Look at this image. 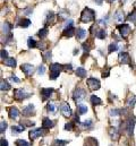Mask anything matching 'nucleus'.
Listing matches in <instances>:
<instances>
[{
  "label": "nucleus",
  "instance_id": "obj_55",
  "mask_svg": "<svg viewBox=\"0 0 136 146\" xmlns=\"http://www.w3.org/2000/svg\"><path fill=\"white\" fill-rule=\"evenodd\" d=\"M74 53H75V54H76V53H78V50H77V49H75V50H74Z\"/></svg>",
  "mask_w": 136,
  "mask_h": 146
},
{
  "label": "nucleus",
  "instance_id": "obj_27",
  "mask_svg": "<svg viewBox=\"0 0 136 146\" xmlns=\"http://www.w3.org/2000/svg\"><path fill=\"white\" fill-rule=\"evenodd\" d=\"M24 130H25V126H13L11 127L13 134H19V133H22Z\"/></svg>",
  "mask_w": 136,
  "mask_h": 146
},
{
  "label": "nucleus",
  "instance_id": "obj_11",
  "mask_svg": "<svg viewBox=\"0 0 136 146\" xmlns=\"http://www.w3.org/2000/svg\"><path fill=\"white\" fill-rule=\"evenodd\" d=\"M22 112H23V115H25V117H32L33 114H35L34 106L33 104H29V106L24 107Z\"/></svg>",
  "mask_w": 136,
  "mask_h": 146
},
{
  "label": "nucleus",
  "instance_id": "obj_33",
  "mask_svg": "<svg viewBox=\"0 0 136 146\" xmlns=\"http://www.w3.org/2000/svg\"><path fill=\"white\" fill-rule=\"evenodd\" d=\"M48 33H49V30L47 29V27H43V29H41L40 31H39V37L40 38H44V37L48 35Z\"/></svg>",
  "mask_w": 136,
  "mask_h": 146
},
{
  "label": "nucleus",
  "instance_id": "obj_28",
  "mask_svg": "<svg viewBox=\"0 0 136 146\" xmlns=\"http://www.w3.org/2000/svg\"><path fill=\"white\" fill-rule=\"evenodd\" d=\"M47 110H48V112H50V113H56V112H57V107H56V104H55L53 102H49V103L47 104Z\"/></svg>",
  "mask_w": 136,
  "mask_h": 146
},
{
  "label": "nucleus",
  "instance_id": "obj_38",
  "mask_svg": "<svg viewBox=\"0 0 136 146\" xmlns=\"http://www.w3.org/2000/svg\"><path fill=\"white\" fill-rule=\"evenodd\" d=\"M127 19L131 21V22H133V23H136V9H134V10L128 15Z\"/></svg>",
  "mask_w": 136,
  "mask_h": 146
},
{
  "label": "nucleus",
  "instance_id": "obj_32",
  "mask_svg": "<svg viewBox=\"0 0 136 146\" xmlns=\"http://www.w3.org/2000/svg\"><path fill=\"white\" fill-rule=\"evenodd\" d=\"M77 112L79 114H85L87 112V107L83 104H77Z\"/></svg>",
  "mask_w": 136,
  "mask_h": 146
},
{
  "label": "nucleus",
  "instance_id": "obj_34",
  "mask_svg": "<svg viewBox=\"0 0 136 146\" xmlns=\"http://www.w3.org/2000/svg\"><path fill=\"white\" fill-rule=\"evenodd\" d=\"M105 35H107V33H105V31H104L103 29H101V30H99V31L95 32V36L98 37V38H100V40L105 38Z\"/></svg>",
  "mask_w": 136,
  "mask_h": 146
},
{
  "label": "nucleus",
  "instance_id": "obj_23",
  "mask_svg": "<svg viewBox=\"0 0 136 146\" xmlns=\"http://www.w3.org/2000/svg\"><path fill=\"white\" fill-rule=\"evenodd\" d=\"M86 34H87V32L85 31V30H83V29H77V31H76V37L78 38V40H83L84 37L86 36Z\"/></svg>",
  "mask_w": 136,
  "mask_h": 146
},
{
  "label": "nucleus",
  "instance_id": "obj_22",
  "mask_svg": "<svg viewBox=\"0 0 136 146\" xmlns=\"http://www.w3.org/2000/svg\"><path fill=\"white\" fill-rule=\"evenodd\" d=\"M90 101H91V103H92L93 107H97V106L102 104V100L100 99V98L95 96V95H92V96L90 98Z\"/></svg>",
  "mask_w": 136,
  "mask_h": 146
},
{
  "label": "nucleus",
  "instance_id": "obj_31",
  "mask_svg": "<svg viewBox=\"0 0 136 146\" xmlns=\"http://www.w3.org/2000/svg\"><path fill=\"white\" fill-rule=\"evenodd\" d=\"M58 17L60 18V19H68V11L67 10H65V9H60L59 10V14H58Z\"/></svg>",
  "mask_w": 136,
  "mask_h": 146
},
{
  "label": "nucleus",
  "instance_id": "obj_47",
  "mask_svg": "<svg viewBox=\"0 0 136 146\" xmlns=\"http://www.w3.org/2000/svg\"><path fill=\"white\" fill-rule=\"evenodd\" d=\"M9 79H10V80H13V82H14V83H21V79H19V78H18V77H16V76H15V75H11V76H10V78H9Z\"/></svg>",
  "mask_w": 136,
  "mask_h": 146
},
{
  "label": "nucleus",
  "instance_id": "obj_2",
  "mask_svg": "<svg viewBox=\"0 0 136 146\" xmlns=\"http://www.w3.org/2000/svg\"><path fill=\"white\" fill-rule=\"evenodd\" d=\"M65 66L60 64H51L50 65V79H57Z\"/></svg>",
  "mask_w": 136,
  "mask_h": 146
},
{
  "label": "nucleus",
  "instance_id": "obj_13",
  "mask_svg": "<svg viewBox=\"0 0 136 146\" xmlns=\"http://www.w3.org/2000/svg\"><path fill=\"white\" fill-rule=\"evenodd\" d=\"M118 60L120 64H131V58H129V54L127 52H120Z\"/></svg>",
  "mask_w": 136,
  "mask_h": 146
},
{
  "label": "nucleus",
  "instance_id": "obj_46",
  "mask_svg": "<svg viewBox=\"0 0 136 146\" xmlns=\"http://www.w3.org/2000/svg\"><path fill=\"white\" fill-rule=\"evenodd\" d=\"M73 129H74V125H73L71 122H69V123H66V125H65V130L71 131Z\"/></svg>",
  "mask_w": 136,
  "mask_h": 146
},
{
  "label": "nucleus",
  "instance_id": "obj_1",
  "mask_svg": "<svg viewBox=\"0 0 136 146\" xmlns=\"http://www.w3.org/2000/svg\"><path fill=\"white\" fill-rule=\"evenodd\" d=\"M95 19V11L91 8H85L81 14V22L83 23H90Z\"/></svg>",
  "mask_w": 136,
  "mask_h": 146
},
{
  "label": "nucleus",
  "instance_id": "obj_44",
  "mask_svg": "<svg viewBox=\"0 0 136 146\" xmlns=\"http://www.w3.org/2000/svg\"><path fill=\"white\" fill-rule=\"evenodd\" d=\"M51 57H52V56H51V51H47V52L43 54V58H44L45 61H49V60L51 59Z\"/></svg>",
  "mask_w": 136,
  "mask_h": 146
},
{
  "label": "nucleus",
  "instance_id": "obj_51",
  "mask_svg": "<svg viewBox=\"0 0 136 146\" xmlns=\"http://www.w3.org/2000/svg\"><path fill=\"white\" fill-rule=\"evenodd\" d=\"M33 13V9L32 8H26V10H24V14L25 15H30V14H32Z\"/></svg>",
  "mask_w": 136,
  "mask_h": 146
},
{
  "label": "nucleus",
  "instance_id": "obj_53",
  "mask_svg": "<svg viewBox=\"0 0 136 146\" xmlns=\"http://www.w3.org/2000/svg\"><path fill=\"white\" fill-rule=\"evenodd\" d=\"M65 69L70 72V70L73 69V66H71V64H69V65H66V66H65Z\"/></svg>",
  "mask_w": 136,
  "mask_h": 146
},
{
  "label": "nucleus",
  "instance_id": "obj_37",
  "mask_svg": "<svg viewBox=\"0 0 136 146\" xmlns=\"http://www.w3.org/2000/svg\"><path fill=\"white\" fill-rule=\"evenodd\" d=\"M27 45H29V48L30 49H32V48H35V46H37V42L33 40L32 37H30L29 40H27Z\"/></svg>",
  "mask_w": 136,
  "mask_h": 146
},
{
  "label": "nucleus",
  "instance_id": "obj_20",
  "mask_svg": "<svg viewBox=\"0 0 136 146\" xmlns=\"http://www.w3.org/2000/svg\"><path fill=\"white\" fill-rule=\"evenodd\" d=\"M31 25V21L29 19V18H22L21 21H19V23H18V26L19 27H23V29H26V27H29Z\"/></svg>",
  "mask_w": 136,
  "mask_h": 146
},
{
  "label": "nucleus",
  "instance_id": "obj_56",
  "mask_svg": "<svg viewBox=\"0 0 136 146\" xmlns=\"http://www.w3.org/2000/svg\"><path fill=\"white\" fill-rule=\"evenodd\" d=\"M126 1H127V0H121V2H123V3H125Z\"/></svg>",
  "mask_w": 136,
  "mask_h": 146
},
{
  "label": "nucleus",
  "instance_id": "obj_26",
  "mask_svg": "<svg viewBox=\"0 0 136 146\" xmlns=\"http://www.w3.org/2000/svg\"><path fill=\"white\" fill-rule=\"evenodd\" d=\"M11 24H9L8 22H5L3 24H2V32L5 33V34H9V32L11 31Z\"/></svg>",
  "mask_w": 136,
  "mask_h": 146
},
{
  "label": "nucleus",
  "instance_id": "obj_15",
  "mask_svg": "<svg viewBox=\"0 0 136 146\" xmlns=\"http://www.w3.org/2000/svg\"><path fill=\"white\" fill-rule=\"evenodd\" d=\"M43 134H44L43 129H33L30 131V138L33 141V139H36L37 137H41Z\"/></svg>",
  "mask_w": 136,
  "mask_h": 146
},
{
  "label": "nucleus",
  "instance_id": "obj_25",
  "mask_svg": "<svg viewBox=\"0 0 136 146\" xmlns=\"http://www.w3.org/2000/svg\"><path fill=\"white\" fill-rule=\"evenodd\" d=\"M53 18H55V13H53V11H48L44 23H45V24H51L52 21H53Z\"/></svg>",
  "mask_w": 136,
  "mask_h": 146
},
{
  "label": "nucleus",
  "instance_id": "obj_52",
  "mask_svg": "<svg viewBox=\"0 0 136 146\" xmlns=\"http://www.w3.org/2000/svg\"><path fill=\"white\" fill-rule=\"evenodd\" d=\"M1 146H8V142L3 138H1Z\"/></svg>",
  "mask_w": 136,
  "mask_h": 146
},
{
  "label": "nucleus",
  "instance_id": "obj_36",
  "mask_svg": "<svg viewBox=\"0 0 136 146\" xmlns=\"http://www.w3.org/2000/svg\"><path fill=\"white\" fill-rule=\"evenodd\" d=\"M118 50V44L117 43H111V44H109V46H108V52L109 53H112L113 51H117Z\"/></svg>",
  "mask_w": 136,
  "mask_h": 146
},
{
  "label": "nucleus",
  "instance_id": "obj_58",
  "mask_svg": "<svg viewBox=\"0 0 136 146\" xmlns=\"http://www.w3.org/2000/svg\"><path fill=\"white\" fill-rule=\"evenodd\" d=\"M107 1H109V2H111V0H107Z\"/></svg>",
  "mask_w": 136,
  "mask_h": 146
},
{
  "label": "nucleus",
  "instance_id": "obj_43",
  "mask_svg": "<svg viewBox=\"0 0 136 146\" xmlns=\"http://www.w3.org/2000/svg\"><path fill=\"white\" fill-rule=\"evenodd\" d=\"M82 48H83V50H84L85 53H89L90 50H91V46H90V43L89 42H84L83 45H82Z\"/></svg>",
  "mask_w": 136,
  "mask_h": 146
},
{
  "label": "nucleus",
  "instance_id": "obj_12",
  "mask_svg": "<svg viewBox=\"0 0 136 146\" xmlns=\"http://www.w3.org/2000/svg\"><path fill=\"white\" fill-rule=\"evenodd\" d=\"M53 127H55V121L44 117L43 120H42V128L43 129H50V128H53Z\"/></svg>",
  "mask_w": 136,
  "mask_h": 146
},
{
  "label": "nucleus",
  "instance_id": "obj_4",
  "mask_svg": "<svg viewBox=\"0 0 136 146\" xmlns=\"http://www.w3.org/2000/svg\"><path fill=\"white\" fill-rule=\"evenodd\" d=\"M85 96H86V91L84 88H82V87L76 88L74 94H73V98H74V100H75V102L77 104H81L85 100Z\"/></svg>",
  "mask_w": 136,
  "mask_h": 146
},
{
  "label": "nucleus",
  "instance_id": "obj_14",
  "mask_svg": "<svg viewBox=\"0 0 136 146\" xmlns=\"http://www.w3.org/2000/svg\"><path fill=\"white\" fill-rule=\"evenodd\" d=\"M8 114H9V118H10V119L16 120V119H18L19 111H18V109H17L16 107H11V108L8 109Z\"/></svg>",
  "mask_w": 136,
  "mask_h": 146
},
{
  "label": "nucleus",
  "instance_id": "obj_40",
  "mask_svg": "<svg viewBox=\"0 0 136 146\" xmlns=\"http://www.w3.org/2000/svg\"><path fill=\"white\" fill-rule=\"evenodd\" d=\"M108 19H109V18H108V16H105V17H103L102 19H99V21H98V24H99V25H101L102 27H105V26H107V24H108Z\"/></svg>",
  "mask_w": 136,
  "mask_h": 146
},
{
  "label": "nucleus",
  "instance_id": "obj_42",
  "mask_svg": "<svg viewBox=\"0 0 136 146\" xmlns=\"http://www.w3.org/2000/svg\"><path fill=\"white\" fill-rule=\"evenodd\" d=\"M15 144L17 146H30V144H29L26 141H24V139H17V141L15 142Z\"/></svg>",
  "mask_w": 136,
  "mask_h": 146
},
{
  "label": "nucleus",
  "instance_id": "obj_41",
  "mask_svg": "<svg viewBox=\"0 0 136 146\" xmlns=\"http://www.w3.org/2000/svg\"><path fill=\"white\" fill-rule=\"evenodd\" d=\"M66 144H68L67 141H61V139H56L53 142V145L55 146H65Z\"/></svg>",
  "mask_w": 136,
  "mask_h": 146
},
{
  "label": "nucleus",
  "instance_id": "obj_6",
  "mask_svg": "<svg viewBox=\"0 0 136 146\" xmlns=\"http://www.w3.org/2000/svg\"><path fill=\"white\" fill-rule=\"evenodd\" d=\"M117 29H118V31L120 32V35L124 37V38H126V37L128 36V34L132 32V29H131V26H129L128 24H121V25H118Z\"/></svg>",
  "mask_w": 136,
  "mask_h": 146
},
{
  "label": "nucleus",
  "instance_id": "obj_30",
  "mask_svg": "<svg viewBox=\"0 0 136 146\" xmlns=\"http://www.w3.org/2000/svg\"><path fill=\"white\" fill-rule=\"evenodd\" d=\"M76 75L78 77H81V78H85L86 77V70L83 67H79V68L76 69Z\"/></svg>",
  "mask_w": 136,
  "mask_h": 146
},
{
  "label": "nucleus",
  "instance_id": "obj_21",
  "mask_svg": "<svg viewBox=\"0 0 136 146\" xmlns=\"http://www.w3.org/2000/svg\"><path fill=\"white\" fill-rule=\"evenodd\" d=\"M3 64H5L6 66H8V67L14 68V67L16 66V59H14V58H6V59L3 60Z\"/></svg>",
  "mask_w": 136,
  "mask_h": 146
},
{
  "label": "nucleus",
  "instance_id": "obj_24",
  "mask_svg": "<svg viewBox=\"0 0 136 146\" xmlns=\"http://www.w3.org/2000/svg\"><path fill=\"white\" fill-rule=\"evenodd\" d=\"M0 90L2 92H7L10 90V84L7 82V80H1V84H0Z\"/></svg>",
  "mask_w": 136,
  "mask_h": 146
},
{
  "label": "nucleus",
  "instance_id": "obj_7",
  "mask_svg": "<svg viewBox=\"0 0 136 146\" xmlns=\"http://www.w3.org/2000/svg\"><path fill=\"white\" fill-rule=\"evenodd\" d=\"M86 83L91 91H98L101 87V84H100L99 79H97V78H89Z\"/></svg>",
  "mask_w": 136,
  "mask_h": 146
},
{
  "label": "nucleus",
  "instance_id": "obj_10",
  "mask_svg": "<svg viewBox=\"0 0 136 146\" xmlns=\"http://www.w3.org/2000/svg\"><path fill=\"white\" fill-rule=\"evenodd\" d=\"M21 69L23 70V73L25 74L26 76H32V74L34 72L33 65H31V64H23L21 66Z\"/></svg>",
  "mask_w": 136,
  "mask_h": 146
},
{
  "label": "nucleus",
  "instance_id": "obj_5",
  "mask_svg": "<svg viewBox=\"0 0 136 146\" xmlns=\"http://www.w3.org/2000/svg\"><path fill=\"white\" fill-rule=\"evenodd\" d=\"M136 119L135 117H129V119H127L126 123H125V129L127 130V134L129 136H133L134 134V127H135Z\"/></svg>",
  "mask_w": 136,
  "mask_h": 146
},
{
  "label": "nucleus",
  "instance_id": "obj_3",
  "mask_svg": "<svg viewBox=\"0 0 136 146\" xmlns=\"http://www.w3.org/2000/svg\"><path fill=\"white\" fill-rule=\"evenodd\" d=\"M30 96H32V93H29L27 91L23 90V88H17L14 90V99L16 101H22L25 99H29Z\"/></svg>",
  "mask_w": 136,
  "mask_h": 146
},
{
  "label": "nucleus",
  "instance_id": "obj_29",
  "mask_svg": "<svg viewBox=\"0 0 136 146\" xmlns=\"http://www.w3.org/2000/svg\"><path fill=\"white\" fill-rule=\"evenodd\" d=\"M136 103V96L135 95H131L127 100V107L128 108H133Z\"/></svg>",
  "mask_w": 136,
  "mask_h": 146
},
{
  "label": "nucleus",
  "instance_id": "obj_9",
  "mask_svg": "<svg viewBox=\"0 0 136 146\" xmlns=\"http://www.w3.org/2000/svg\"><path fill=\"white\" fill-rule=\"evenodd\" d=\"M53 88H42L41 90V98H42V101H47L50 99V96L52 95L53 93Z\"/></svg>",
  "mask_w": 136,
  "mask_h": 146
},
{
  "label": "nucleus",
  "instance_id": "obj_35",
  "mask_svg": "<svg viewBox=\"0 0 136 146\" xmlns=\"http://www.w3.org/2000/svg\"><path fill=\"white\" fill-rule=\"evenodd\" d=\"M92 125H93V121H92V120H86L85 122H83V123H79V126H81L83 129H86V128H91V127H92Z\"/></svg>",
  "mask_w": 136,
  "mask_h": 146
},
{
  "label": "nucleus",
  "instance_id": "obj_54",
  "mask_svg": "<svg viewBox=\"0 0 136 146\" xmlns=\"http://www.w3.org/2000/svg\"><path fill=\"white\" fill-rule=\"evenodd\" d=\"M94 2H95L97 5H99V6H101L102 5V0H94Z\"/></svg>",
  "mask_w": 136,
  "mask_h": 146
},
{
  "label": "nucleus",
  "instance_id": "obj_50",
  "mask_svg": "<svg viewBox=\"0 0 136 146\" xmlns=\"http://www.w3.org/2000/svg\"><path fill=\"white\" fill-rule=\"evenodd\" d=\"M109 72H110V67H108L105 70H103V73H102V77H108V76H109Z\"/></svg>",
  "mask_w": 136,
  "mask_h": 146
},
{
  "label": "nucleus",
  "instance_id": "obj_57",
  "mask_svg": "<svg viewBox=\"0 0 136 146\" xmlns=\"http://www.w3.org/2000/svg\"><path fill=\"white\" fill-rule=\"evenodd\" d=\"M134 7H135V8H136V2H135V3H134Z\"/></svg>",
  "mask_w": 136,
  "mask_h": 146
},
{
  "label": "nucleus",
  "instance_id": "obj_19",
  "mask_svg": "<svg viewBox=\"0 0 136 146\" xmlns=\"http://www.w3.org/2000/svg\"><path fill=\"white\" fill-rule=\"evenodd\" d=\"M84 146H99L98 145V141L93 137H89L85 139L84 142Z\"/></svg>",
  "mask_w": 136,
  "mask_h": 146
},
{
  "label": "nucleus",
  "instance_id": "obj_16",
  "mask_svg": "<svg viewBox=\"0 0 136 146\" xmlns=\"http://www.w3.org/2000/svg\"><path fill=\"white\" fill-rule=\"evenodd\" d=\"M74 34H75V29H74V26L66 27V29L64 30V32H63V36H65V37H71V36H74Z\"/></svg>",
  "mask_w": 136,
  "mask_h": 146
},
{
  "label": "nucleus",
  "instance_id": "obj_39",
  "mask_svg": "<svg viewBox=\"0 0 136 146\" xmlns=\"http://www.w3.org/2000/svg\"><path fill=\"white\" fill-rule=\"evenodd\" d=\"M109 113H110L111 117H119L120 113H121V111L119 109H111L109 111Z\"/></svg>",
  "mask_w": 136,
  "mask_h": 146
},
{
  "label": "nucleus",
  "instance_id": "obj_49",
  "mask_svg": "<svg viewBox=\"0 0 136 146\" xmlns=\"http://www.w3.org/2000/svg\"><path fill=\"white\" fill-rule=\"evenodd\" d=\"M8 58V52L6 50H1V59H6Z\"/></svg>",
  "mask_w": 136,
  "mask_h": 146
},
{
  "label": "nucleus",
  "instance_id": "obj_18",
  "mask_svg": "<svg viewBox=\"0 0 136 146\" xmlns=\"http://www.w3.org/2000/svg\"><path fill=\"white\" fill-rule=\"evenodd\" d=\"M113 18H115V21H116L117 23H121V22L125 19L123 10H117V11L115 13V15H113Z\"/></svg>",
  "mask_w": 136,
  "mask_h": 146
},
{
  "label": "nucleus",
  "instance_id": "obj_8",
  "mask_svg": "<svg viewBox=\"0 0 136 146\" xmlns=\"http://www.w3.org/2000/svg\"><path fill=\"white\" fill-rule=\"evenodd\" d=\"M60 112L66 118H69L71 115V109H70V107H69V104L67 102H63L60 104Z\"/></svg>",
  "mask_w": 136,
  "mask_h": 146
},
{
  "label": "nucleus",
  "instance_id": "obj_48",
  "mask_svg": "<svg viewBox=\"0 0 136 146\" xmlns=\"http://www.w3.org/2000/svg\"><path fill=\"white\" fill-rule=\"evenodd\" d=\"M44 70H45V68H44V66L42 65V66H40V67L37 68V74H39V75H43V74H44Z\"/></svg>",
  "mask_w": 136,
  "mask_h": 146
},
{
  "label": "nucleus",
  "instance_id": "obj_45",
  "mask_svg": "<svg viewBox=\"0 0 136 146\" xmlns=\"http://www.w3.org/2000/svg\"><path fill=\"white\" fill-rule=\"evenodd\" d=\"M7 129V122L5 120H1V128H0V131L1 134H3V131Z\"/></svg>",
  "mask_w": 136,
  "mask_h": 146
},
{
  "label": "nucleus",
  "instance_id": "obj_17",
  "mask_svg": "<svg viewBox=\"0 0 136 146\" xmlns=\"http://www.w3.org/2000/svg\"><path fill=\"white\" fill-rule=\"evenodd\" d=\"M109 135L112 139H117L119 137V129L117 127H111L109 129Z\"/></svg>",
  "mask_w": 136,
  "mask_h": 146
}]
</instances>
